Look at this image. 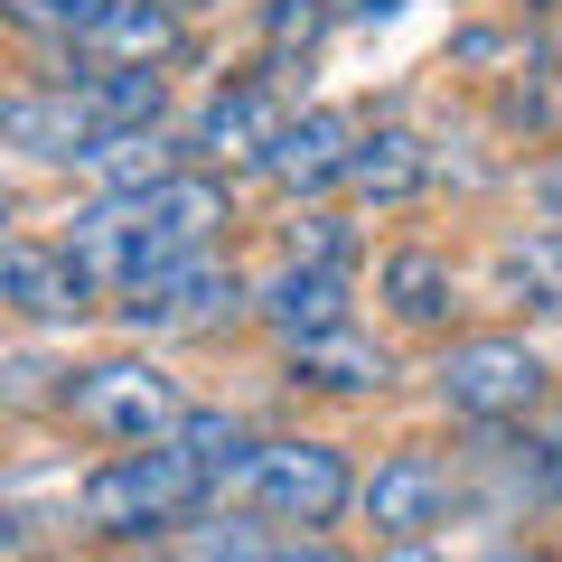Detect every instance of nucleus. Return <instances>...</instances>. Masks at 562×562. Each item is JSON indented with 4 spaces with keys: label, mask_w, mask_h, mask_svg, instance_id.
I'll use <instances>...</instances> for the list:
<instances>
[{
    "label": "nucleus",
    "mask_w": 562,
    "mask_h": 562,
    "mask_svg": "<svg viewBox=\"0 0 562 562\" xmlns=\"http://www.w3.org/2000/svg\"><path fill=\"white\" fill-rule=\"evenodd\" d=\"M235 225V188L206 179V169H179L160 188H103L85 216H66V254L103 281V291H140L160 281L169 262L216 254V235Z\"/></svg>",
    "instance_id": "nucleus-1"
},
{
    "label": "nucleus",
    "mask_w": 562,
    "mask_h": 562,
    "mask_svg": "<svg viewBox=\"0 0 562 562\" xmlns=\"http://www.w3.org/2000/svg\"><path fill=\"white\" fill-rule=\"evenodd\" d=\"M57 403L85 422V431H103V441H169V431L188 422L179 384H169L150 357H103V366H76Z\"/></svg>",
    "instance_id": "nucleus-4"
},
{
    "label": "nucleus",
    "mask_w": 562,
    "mask_h": 562,
    "mask_svg": "<svg viewBox=\"0 0 562 562\" xmlns=\"http://www.w3.org/2000/svg\"><path fill=\"white\" fill-rule=\"evenodd\" d=\"M85 66H169L179 57V10L169 0H103L94 29L76 38Z\"/></svg>",
    "instance_id": "nucleus-12"
},
{
    "label": "nucleus",
    "mask_w": 562,
    "mask_h": 562,
    "mask_svg": "<svg viewBox=\"0 0 562 562\" xmlns=\"http://www.w3.org/2000/svg\"><path fill=\"white\" fill-rule=\"evenodd\" d=\"M366 525H375L384 543H422V525H441L450 506V469L441 460H422V450H403V460H384L375 479H366Z\"/></svg>",
    "instance_id": "nucleus-11"
},
{
    "label": "nucleus",
    "mask_w": 562,
    "mask_h": 562,
    "mask_svg": "<svg viewBox=\"0 0 562 562\" xmlns=\"http://www.w3.org/2000/svg\"><path fill=\"white\" fill-rule=\"evenodd\" d=\"M94 291L103 281L66 244H10V262H0V301L20 310V319H38V328H76L94 310Z\"/></svg>",
    "instance_id": "nucleus-8"
},
{
    "label": "nucleus",
    "mask_w": 562,
    "mask_h": 562,
    "mask_svg": "<svg viewBox=\"0 0 562 562\" xmlns=\"http://www.w3.org/2000/svg\"><path fill=\"white\" fill-rule=\"evenodd\" d=\"M375 291H384V310H394V319H413V328H441L450 310H460V281H450V262H441V254H422V244H403V254L375 262Z\"/></svg>",
    "instance_id": "nucleus-15"
},
{
    "label": "nucleus",
    "mask_w": 562,
    "mask_h": 562,
    "mask_svg": "<svg viewBox=\"0 0 562 562\" xmlns=\"http://www.w3.org/2000/svg\"><path fill=\"white\" fill-rule=\"evenodd\" d=\"M94 179H103V188H160V179H179L160 122H150V132H113V140L94 150Z\"/></svg>",
    "instance_id": "nucleus-18"
},
{
    "label": "nucleus",
    "mask_w": 562,
    "mask_h": 562,
    "mask_svg": "<svg viewBox=\"0 0 562 562\" xmlns=\"http://www.w3.org/2000/svg\"><path fill=\"white\" fill-rule=\"evenodd\" d=\"M338 188H357L366 206H403V198H422L431 188V150H422L413 132H357V160H347V179Z\"/></svg>",
    "instance_id": "nucleus-14"
},
{
    "label": "nucleus",
    "mask_w": 562,
    "mask_h": 562,
    "mask_svg": "<svg viewBox=\"0 0 562 562\" xmlns=\"http://www.w3.org/2000/svg\"><path fill=\"white\" fill-rule=\"evenodd\" d=\"M281 562H347V553H328V543H281Z\"/></svg>",
    "instance_id": "nucleus-27"
},
{
    "label": "nucleus",
    "mask_w": 562,
    "mask_h": 562,
    "mask_svg": "<svg viewBox=\"0 0 562 562\" xmlns=\"http://www.w3.org/2000/svg\"><path fill=\"white\" fill-rule=\"evenodd\" d=\"M375 562H450V553H431V543H384Z\"/></svg>",
    "instance_id": "nucleus-26"
},
{
    "label": "nucleus",
    "mask_w": 562,
    "mask_h": 562,
    "mask_svg": "<svg viewBox=\"0 0 562 562\" xmlns=\"http://www.w3.org/2000/svg\"><path fill=\"white\" fill-rule=\"evenodd\" d=\"M272 38L281 47H291V38L310 47V38H319V10H310V0H272Z\"/></svg>",
    "instance_id": "nucleus-24"
},
{
    "label": "nucleus",
    "mask_w": 562,
    "mask_h": 562,
    "mask_svg": "<svg viewBox=\"0 0 562 562\" xmlns=\"http://www.w3.org/2000/svg\"><path fill=\"white\" fill-rule=\"evenodd\" d=\"M431 375H441V403L460 422H525L543 403V357L525 338H460Z\"/></svg>",
    "instance_id": "nucleus-6"
},
{
    "label": "nucleus",
    "mask_w": 562,
    "mask_h": 562,
    "mask_svg": "<svg viewBox=\"0 0 562 562\" xmlns=\"http://www.w3.org/2000/svg\"><path fill=\"white\" fill-rule=\"evenodd\" d=\"M188 562H281V543L262 535V525L225 516V525H198V535H188Z\"/></svg>",
    "instance_id": "nucleus-22"
},
{
    "label": "nucleus",
    "mask_w": 562,
    "mask_h": 562,
    "mask_svg": "<svg viewBox=\"0 0 562 562\" xmlns=\"http://www.w3.org/2000/svg\"><path fill=\"white\" fill-rule=\"evenodd\" d=\"M291 375L319 384V394H375V384L394 375V357L366 347L357 328H328V338H301V347H291Z\"/></svg>",
    "instance_id": "nucleus-16"
},
{
    "label": "nucleus",
    "mask_w": 562,
    "mask_h": 562,
    "mask_svg": "<svg viewBox=\"0 0 562 562\" xmlns=\"http://www.w3.org/2000/svg\"><path fill=\"white\" fill-rule=\"evenodd\" d=\"M347 10H357V20H394L403 0H347Z\"/></svg>",
    "instance_id": "nucleus-29"
},
{
    "label": "nucleus",
    "mask_w": 562,
    "mask_h": 562,
    "mask_svg": "<svg viewBox=\"0 0 562 562\" xmlns=\"http://www.w3.org/2000/svg\"><path fill=\"white\" fill-rule=\"evenodd\" d=\"M94 10H103V0H10V20H20L29 38H66V47L94 29Z\"/></svg>",
    "instance_id": "nucleus-23"
},
{
    "label": "nucleus",
    "mask_w": 562,
    "mask_h": 562,
    "mask_svg": "<svg viewBox=\"0 0 562 562\" xmlns=\"http://www.w3.org/2000/svg\"><path fill=\"white\" fill-rule=\"evenodd\" d=\"M216 497V469L188 460L179 441H132L122 460H103L94 479L76 487V516L113 543H140V535H179L198 525V506Z\"/></svg>",
    "instance_id": "nucleus-2"
},
{
    "label": "nucleus",
    "mask_w": 562,
    "mask_h": 562,
    "mask_svg": "<svg viewBox=\"0 0 562 562\" xmlns=\"http://www.w3.org/2000/svg\"><path fill=\"white\" fill-rule=\"evenodd\" d=\"M0 132H10V150H29V160H76L94 169V150L113 132H103V113L85 103V85H29V94H10V113H0Z\"/></svg>",
    "instance_id": "nucleus-7"
},
{
    "label": "nucleus",
    "mask_w": 562,
    "mask_h": 562,
    "mask_svg": "<svg viewBox=\"0 0 562 562\" xmlns=\"http://www.w3.org/2000/svg\"><path fill=\"white\" fill-rule=\"evenodd\" d=\"M254 319L281 328V338H328V328H347V272H328V262H281L272 281H254Z\"/></svg>",
    "instance_id": "nucleus-10"
},
{
    "label": "nucleus",
    "mask_w": 562,
    "mask_h": 562,
    "mask_svg": "<svg viewBox=\"0 0 562 562\" xmlns=\"http://www.w3.org/2000/svg\"><path fill=\"white\" fill-rule=\"evenodd\" d=\"M506 281H516L535 310H553V319H562V225H543V235L506 244Z\"/></svg>",
    "instance_id": "nucleus-20"
},
{
    "label": "nucleus",
    "mask_w": 562,
    "mask_h": 562,
    "mask_svg": "<svg viewBox=\"0 0 562 562\" xmlns=\"http://www.w3.org/2000/svg\"><path fill=\"white\" fill-rule=\"evenodd\" d=\"M244 310H254V281L225 254H188V262H169L160 281L122 291V328H140V338H206V328L244 319Z\"/></svg>",
    "instance_id": "nucleus-5"
},
{
    "label": "nucleus",
    "mask_w": 562,
    "mask_h": 562,
    "mask_svg": "<svg viewBox=\"0 0 562 562\" xmlns=\"http://www.w3.org/2000/svg\"><path fill=\"white\" fill-rule=\"evenodd\" d=\"M347 160H357V122H347V113H291L254 169L272 188H291V198H319V188L347 179Z\"/></svg>",
    "instance_id": "nucleus-9"
},
{
    "label": "nucleus",
    "mask_w": 562,
    "mask_h": 562,
    "mask_svg": "<svg viewBox=\"0 0 562 562\" xmlns=\"http://www.w3.org/2000/svg\"><path fill=\"white\" fill-rule=\"evenodd\" d=\"M244 497H254L262 525H338L366 487L338 441H262L244 460Z\"/></svg>",
    "instance_id": "nucleus-3"
},
{
    "label": "nucleus",
    "mask_w": 562,
    "mask_h": 562,
    "mask_svg": "<svg viewBox=\"0 0 562 562\" xmlns=\"http://www.w3.org/2000/svg\"><path fill=\"white\" fill-rule=\"evenodd\" d=\"M169 441H179L188 460L216 469V487H225V479H244V460H254V441H244V422H235V413H188Z\"/></svg>",
    "instance_id": "nucleus-19"
},
{
    "label": "nucleus",
    "mask_w": 562,
    "mask_h": 562,
    "mask_svg": "<svg viewBox=\"0 0 562 562\" xmlns=\"http://www.w3.org/2000/svg\"><path fill=\"white\" fill-rule=\"evenodd\" d=\"M535 198H543V216L562 225V160H543V169H535Z\"/></svg>",
    "instance_id": "nucleus-25"
},
{
    "label": "nucleus",
    "mask_w": 562,
    "mask_h": 562,
    "mask_svg": "<svg viewBox=\"0 0 562 562\" xmlns=\"http://www.w3.org/2000/svg\"><path fill=\"white\" fill-rule=\"evenodd\" d=\"M169 10H206V0H169Z\"/></svg>",
    "instance_id": "nucleus-30"
},
{
    "label": "nucleus",
    "mask_w": 562,
    "mask_h": 562,
    "mask_svg": "<svg viewBox=\"0 0 562 562\" xmlns=\"http://www.w3.org/2000/svg\"><path fill=\"white\" fill-rule=\"evenodd\" d=\"M76 85H85V103L103 113V132H150L160 103H169L160 66H94V76H76Z\"/></svg>",
    "instance_id": "nucleus-17"
},
{
    "label": "nucleus",
    "mask_w": 562,
    "mask_h": 562,
    "mask_svg": "<svg viewBox=\"0 0 562 562\" xmlns=\"http://www.w3.org/2000/svg\"><path fill=\"white\" fill-rule=\"evenodd\" d=\"M281 122H291V113L272 103V85H262V76H235V85H216V94H206L198 150H206V160H262Z\"/></svg>",
    "instance_id": "nucleus-13"
},
{
    "label": "nucleus",
    "mask_w": 562,
    "mask_h": 562,
    "mask_svg": "<svg viewBox=\"0 0 562 562\" xmlns=\"http://www.w3.org/2000/svg\"><path fill=\"white\" fill-rule=\"evenodd\" d=\"M543 487L562 497V431H553V450H543Z\"/></svg>",
    "instance_id": "nucleus-28"
},
{
    "label": "nucleus",
    "mask_w": 562,
    "mask_h": 562,
    "mask_svg": "<svg viewBox=\"0 0 562 562\" xmlns=\"http://www.w3.org/2000/svg\"><path fill=\"white\" fill-rule=\"evenodd\" d=\"M291 254H301V262H328V272H347V254H357V225L328 216V206H291Z\"/></svg>",
    "instance_id": "nucleus-21"
}]
</instances>
